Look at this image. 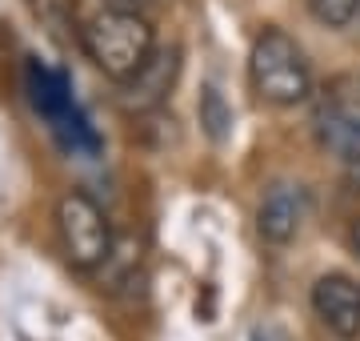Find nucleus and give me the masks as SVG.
I'll return each instance as SVG.
<instances>
[{"instance_id":"f03ea898","label":"nucleus","mask_w":360,"mask_h":341,"mask_svg":"<svg viewBox=\"0 0 360 341\" xmlns=\"http://www.w3.org/2000/svg\"><path fill=\"white\" fill-rule=\"evenodd\" d=\"M248 80L264 105L292 108L300 101H309L312 92V68L304 49L296 44V37H288L284 28L269 25L260 28L252 49H248Z\"/></svg>"},{"instance_id":"423d86ee","label":"nucleus","mask_w":360,"mask_h":341,"mask_svg":"<svg viewBox=\"0 0 360 341\" xmlns=\"http://www.w3.org/2000/svg\"><path fill=\"white\" fill-rule=\"evenodd\" d=\"M312 309L336 337H360V281L348 273H324L312 285Z\"/></svg>"},{"instance_id":"0eeeda50","label":"nucleus","mask_w":360,"mask_h":341,"mask_svg":"<svg viewBox=\"0 0 360 341\" xmlns=\"http://www.w3.org/2000/svg\"><path fill=\"white\" fill-rule=\"evenodd\" d=\"M321 144L340 157L348 181L360 189V117H345V113L324 117L321 120Z\"/></svg>"},{"instance_id":"9d476101","label":"nucleus","mask_w":360,"mask_h":341,"mask_svg":"<svg viewBox=\"0 0 360 341\" xmlns=\"http://www.w3.org/2000/svg\"><path fill=\"white\" fill-rule=\"evenodd\" d=\"M144 0H104V8H141Z\"/></svg>"},{"instance_id":"1a4fd4ad","label":"nucleus","mask_w":360,"mask_h":341,"mask_svg":"<svg viewBox=\"0 0 360 341\" xmlns=\"http://www.w3.org/2000/svg\"><path fill=\"white\" fill-rule=\"evenodd\" d=\"M309 13L324 28H345L360 16V0H309Z\"/></svg>"},{"instance_id":"6e6552de","label":"nucleus","mask_w":360,"mask_h":341,"mask_svg":"<svg viewBox=\"0 0 360 341\" xmlns=\"http://www.w3.org/2000/svg\"><path fill=\"white\" fill-rule=\"evenodd\" d=\"M196 117H200V129H205L208 141H217V144L229 141V132H232V108H229V101H224V92H220L217 85H205V89H200Z\"/></svg>"},{"instance_id":"7ed1b4c3","label":"nucleus","mask_w":360,"mask_h":341,"mask_svg":"<svg viewBox=\"0 0 360 341\" xmlns=\"http://www.w3.org/2000/svg\"><path fill=\"white\" fill-rule=\"evenodd\" d=\"M56 233H60V245H65V257L72 269H84V273H96L104 269L108 253H112L116 237L112 225L104 217V209L89 193H65L56 201Z\"/></svg>"},{"instance_id":"9b49d317","label":"nucleus","mask_w":360,"mask_h":341,"mask_svg":"<svg viewBox=\"0 0 360 341\" xmlns=\"http://www.w3.org/2000/svg\"><path fill=\"white\" fill-rule=\"evenodd\" d=\"M352 249L360 253V221H352Z\"/></svg>"},{"instance_id":"f257e3e1","label":"nucleus","mask_w":360,"mask_h":341,"mask_svg":"<svg viewBox=\"0 0 360 341\" xmlns=\"http://www.w3.org/2000/svg\"><path fill=\"white\" fill-rule=\"evenodd\" d=\"M80 40H84L89 61L116 85L129 80L156 53V28L136 8H101L96 16L84 20Z\"/></svg>"},{"instance_id":"20e7f679","label":"nucleus","mask_w":360,"mask_h":341,"mask_svg":"<svg viewBox=\"0 0 360 341\" xmlns=\"http://www.w3.org/2000/svg\"><path fill=\"white\" fill-rule=\"evenodd\" d=\"M180 44H168V49H156L148 61H144L129 80L116 85V105L124 113H153L168 101V92L176 89L180 77Z\"/></svg>"},{"instance_id":"39448f33","label":"nucleus","mask_w":360,"mask_h":341,"mask_svg":"<svg viewBox=\"0 0 360 341\" xmlns=\"http://www.w3.org/2000/svg\"><path fill=\"white\" fill-rule=\"evenodd\" d=\"M309 221V189L300 181H272L257 205V233L269 245H288Z\"/></svg>"}]
</instances>
